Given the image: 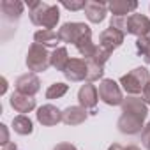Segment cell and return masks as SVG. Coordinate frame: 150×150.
<instances>
[{
  "label": "cell",
  "instance_id": "6da1fadb",
  "mask_svg": "<svg viewBox=\"0 0 150 150\" xmlns=\"http://www.w3.org/2000/svg\"><path fill=\"white\" fill-rule=\"evenodd\" d=\"M60 20L58 6H50L44 2H39L37 7L30 11V21L37 27H42V30H53Z\"/></svg>",
  "mask_w": 150,
  "mask_h": 150
},
{
  "label": "cell",
  "instance_id": "7a4b0ae2",
  "mask_svg": "<svg viewBox=\"0 0 150 150\" xmlns=\"http://www.w3.org/2000/svg\"><path fill=\"white\" fill-rule=\"evenodd\" d=\"M148 81H150V72L146 67H136L120 78V85L129 96L143 94Z\"/></svg>",
  "mask_w": 150,
  "mask_h": 150
},
{
  "label": "cell",
  "instance_id": "3957f363",
  "mask_svg": "<svg viewBox=\"0 0 150 150\" xmlns=\"http://www.w3.org/2000/svg\"><path fill=\"white\" fill-rule=\"evenodd\" d=\"M50 58H51V55L46 51V48L41 46V44H37V42H34L28 48V53H27V60L25 62H27L28 71H32V72H44L51 65Z\"/></svg>",
  "mask_w": 150,
  "mask_h": 150
},
{
  "label": "cell",
  "instance_id": "277c9868",
  "mask_svg": "<svg viewBox=\"0 0 150 150\" xmlns=\"http://www.w3.org/2000/svg\"><path fill=\"white\" fill-rule=\"evenodd\" d=\"M99 99L108 104V106H118L124 103V96H122V88L117 81L110 80V78H104L101 83H99Z\"/></svg>",
  "mask_w": 150,
  "mask_h": 150
},
{
  "label": "cell",
  "instance_id": "5b68a950",
  "mask_svg": "<svg viewBox=\"0 0 150 150\" xmlns=\"http://www.w3.org/2000/svg\"><path fill=\"white\" fill-rule=\"evenodd\" d=\"M88 30H90V27L85 25V23H80V21H69V23H64V25L58 28V37H60L62 42L76 44Z\"/></svg>",
  "mask_w": 150,
  "mask_h": 150
},
{
  "label": "cell",
  "instance_id": "8992f818",
  "mask_svg": "<svg viewBox=\"0 0 150 150\" xmlns=\"http://www.w3.org/2000/svg\"><path fill=\"white\" fill-rule=\"evenodd\" d=\"M78 101H80L81 108H85L90 113H96V106H97V101H99L97 87L94 83H90V81L81 85V88L78 90Z\"/></svg>",
  "mask_w": 150,
  "mask_h": 150
},
{
  "label": "cell",
  "instance_id": "52a82bcc",
  "mask_svg": "<svg viewBox=\"0 0 150 150\" xmlns=\"http://www.w3.org/2000/svg\"><path fill=\"white\" fill-rule=\"evenodd\" d=\"M127 34L139 37H148L150 35V18H146L145 14L134 13L131 16H127Z\"/></svg>",
  "mask_w": 150,
  "mask_h": 150
},
{
  "label": "cell",
  "instance_id": "ba28073f",
  "mask_svg": "<svg viewBox=\"0 0 150 150\" xmlns=\"http://www.w3.org/2000/svg\"><path fill=\"white\" fill-rule=\"evenodd\" d=\"M64 76L69 81H83L88 76V62L85 58H71L65 71H64Z\"/></svg>",
  "mask_w": 150,
  "mask_h": 150
},
{
  "label": "cell",
  "instance_id": "9c48e42d",
  "mask_svg": "<svg viewBox=\"0 0 150 150\" xmlns=\"http://www.w3.org/2000/svg\"><path fill=\"white\" fill-rule=\"evenodd\" d=\"M14 87H16V92L34 97L41 90V80L37 78L35 72H25V74H21V76L16 80Z\"/></svg>",
  "mask_w": 150,
  "mask_h": 150
},
{
  "label": "cell",
  "instance_id": "30bf717a",
  "mask_svg": "<svg viewBox=\"0 0 150 150\" xmlns=\"http://www.w3.org/2000/svg\"><path fill=\"white\" fill-rule=\"evenodd\" d=\"M143 122H145V118H141V117H136L131 113H122L117 122V127L122 134H138L143 131Z\"/></svg>",
  "mask_w": 150,
  "mask_h": 150
},
{
  "label": "cell",
  "instance_id": "8fae6325",
  "mask_svg": "<svg viewBox=\"0 0 150 150\" xmlns=\"http://www.w3.org/2000/svg\"><path fill=\"white\" fill-rule=\"evenodd\" d=\"M120 106H122V113H131V115H136V117H141V118H146V115H148L146 103L141 97H136V96L124 97V103Z\"/></svg>",
  "mask_w": 150,
  "mask_h": 150
},
{
  "label": "cell",
  "instance_id": "7c38bea8",
  "mask_svg": "<svg viewBox=\"0 0 150 150\" xmlns=\"http://www.w3.org/2000/svg\"><path fill=\"white\" fill-rule=\"evenodd\" d=\"M35 115H37V122L46 127H51V125H57L58 122H62V111L53 104L41 106Z\"/></svg>",
  "mask_w": 150,
  "mask_h": 150
},
{
  "label": "cell",
  "instance_id": "4fadbf2b",
  "mask_svg": "<svg viewBox=\"0 0 150 150\" xmlns=\"http://www.w3.org/2000/svg\"><path fill=\"white\" fill-rule=\"evenodd\" d=\"M124 39H125V34H124V32H120V30L110 27V28H106V30L101 32V35H99V44L113 51V50H117V48H120V46L124 44Z\"/></svg>",
  "mask_w": 150,
  "mask_h": 150
},
{
  "label": "cell",
  "instance_id": "5bb4252c",
  "mask_svg": "<svg viewBox=\"0 0 150 150\" xmlns=\"http://www.w3.org/2000/svg\"><path fill=\"white\" fill-rule=\"evenodd\" d=\"M9 104L14 111L18 113H30L34 108H35V99L30 97V96H25V94H20V92H13L11 97H9Z\"/></svg>",
  "mask_w": 150,
  "mask_h": 150
},
{
  "label": "cell",
  "instance_id": "9a60e30c",
  "mask_svg": "<svg viewBox=\"0 0 150 150\" xmlns=\"http://www.w3.org/2000/svg\"><path fill=\"white\" fill-rule=\"evenodd\" d=\"M85 14H87V20L90 23H101L108 14V4L96 2V0H87Z\"/></svg>",
  "mask_w": 150,
  "mask_h": 150
},
{
  "label": "cell",
  "instance_id": "2e32d148",
  "mask_svg": "<svg viewBox=\"0 0 150 150\" xmlns=\"http://www.w3.org/2000/svg\"><path fill=\"white\" fill-rule=\"evenodd\" d=\"M88 111L81 106H69L62 111V122L67 125H80L87 120Z\"/></svg>",
  "mask_w": 150,
  "mask_h": 150
},
{
  "label": "cell",
  "instance_id": "e0dca14e",
  "mask_svg": "<svg viewBox=\"0 0 150 150\" xmlns=\"http://www.w3.org/2000/svg\"><path fill=\"white\" fill-rule=\"evenodd\" d=\"M23 7L25 4L20 0H2L0 2V11H2L4 18L9 21H18L20 16L23 14Z\"/></svg>",
  "mask_w": 150,
  "mask_h": 150
},
{
  "label": "cell",
  "instance_id": "ac0fdd59",
  "mask_svg": "<svg viewBox=\"0 0 150 150\" xmlns=\"http://www.w3.org/2000/svg\"><path fill=\"white\" fill-rule=\"evenodd\" d=\"M136 7H138L136 0H111L108 4V9L111 11V14L113 16H122V18H125Z\"/></svg>",
  "mask_w": 150,
  "mask_h": 150
},
{
  "label": "cell",
  "instance_id": "d6986e66",
  "mask_svg": "<svg viewBox=\"0 0 150 150\" xmlns=\"http://www.w3.org/2000/svg\"><path fill=\"white\" fill-rule=\"evenodd\" d=\"M34 41L37 42V44H41V46H44V48H53V50H57L58 46V42H60V37H58V32H55V30H37L35 34H34Z\"/></svg>",
  "mask_w": 150,
  "mask_h": 150
},
{
  "label": "cell",
  "instance_id": "ffe728a7",
  "mask_svg": "<svg viewBox=\"0 0 150 150\" xmlns=\"http://www.w3.org/2000/svg\"><path fill=\"white\" fill-rule=\"evenodd\" d=\"M74 46H76V50L81 53V57H85V60H90L94 57L96 50H97V44H94V41H92V30H88Z\"/></svg>",
  "mask_w": 150,
  "mask_h": 150
},
{
  "label": "cell",
  "instance_id": "44dd1931",
  "mask_svg": "<svg viewBox=\"0 0 150 150\" xmlns=\"http://www.w3.org/2000/svg\"><path fill=\"white\" fill-rule=\"evenodd\" d=\"M69 60H71V58H69V55H67V48L58 46L57 50L51 51V58H50V62H51V65H53L57 71L64 72L65 67H67V64H69Z\"/></svg>",
  "mask_w": 150,
  "mask_h": 150
},
{
  "label": "cell",
  "instance_id": "7402d4cb",
  "mask_svg": "<svg viewBox=\"0 0 150 150\" xmlns=\"http://www.w3.org/2000/svg\"><path fill=\"white\" fill-rule=\"evenodd\" d=\"M13 129L20 136H28L34 132V124L27 115H18L13 118Z\"/></svg>",
  "mask_w": 150,
  "mask_h": 150
},
{
  "label": "cell",
  "instance_id": "603a6c76",
  "mask_svg": "<svg viewBox=\"0 0 150 150\" xmlns=\"http://www.w3.org/2000/svg\"><path fill=\"white\" fill-rule=\"evenodd\" d=\"M67 90H69V85H65V83H62V81H57V83H53V85L48 87V90H46V99H60L62 96L67 94Z\"/></svg>",
  "mask_w": 150,
  "mask_h": 150
},
{
  "label": "cell",
  "instance_id": "cb8c5ba5",
  "mask_svg": "<svg viewBox=\"0 0 150 150\" xmlns=\"http://www.w3.org/2000/svg\"><path fill=\"white\" fill-rule=\"evenodd\" d=\"M88 62V76H87V81H97L101 80L103 81V76H104V65H99L96 64L94 60H87Z\"/></svg>",
  "mask_w": 150,
  "mask_h": 150
},
{
  "label": "cell",
  "instance_id": "d4e9b609",
  "mask_svg": "<svg viewBox=\"0 0 150 150\" xmlns=\"http://www.w3.org/2000/svg\"><path fill=\"white\" fill-rule=\"evenodd\" d=\"M136 50H138V53L145 58V62L150 64V39H148V37H139V39H136Z\"/></svg>",
  "mask_w": 150,
  "mask_h": 150
},
{
  "label": "cell",
  "instance_id": "484cf974",
  "mask_svg": "<svg viewBox=\"0 0 150 150\" xmlns=\"http://www.w3.org/2000/svg\"><path fill=\"white\" fill-rule=\"evenodd\" d=\"M111 50H108V48H104V46H101V44H97V50H96V53H94V57L90 58V60H94L96 64H99V65H104L108 60H110V57H111Z\"/></svg>",
  "mask_w": 150,
  "mask_h": 150
},
{
  "label": "cell",
  "instance_id": "4316f807",
  "mask_svg": "<svg viewBox=\"0 0 150 150\" xmlns=\"http://www.w3.org/2000/svg\"><path fill=\"white\" fill-rule=\"evenodd\" d=\"M110 27L127 34V16L122 18V16H111V21H110Z\"/></svg>",
  "mask_w": 150,
  "mask_h": 150
},
{
  "label": "cell",
  "instance_id": "83f0119b",
  "mask_svg": "<svg viewBox=\"0 0 150 150\" xmlns=\"http://www.w3.org/2000/svg\"><path fill=\"white\" fill-rule=\"evenodd\" d=\"M62 6L65 9H69V11H81V9H85L87 2H85V0H74V2H67V0H64Z\"/></svg>",
  "mask_w": 150,
  "mask_h": 150
},
{
  "label": "cell",
  "instance_id": "f1b7e54d",
  "mask_svg": "<svg viewBox=\"0 0 150 150\" xmlns=\"http://www.w3.org/2000/svg\"><path fill=\"white\" fill-rule=\"evenodd\" d=\"M141 145L146 148V150H150V122L143 127V131H141Z\"/></svg>",
  "mask_w": 150,
  "mask_h": 150
},
{
  "label": "cell",
  "instance_id": "f546056e",
  "mask_svg": "<svg viewBox=\"0 0 150 150\" xmlns=\"http://www.w3.org/2000/svg\"><path fill=\"white\" fill-rule=\"evenodd\" d=\"M108 150H141V148L138 145H127V146H124L120 143H113V145L108 146Z\"/></svg>",
  "mask_w": 150,
  "mask_h": 150
},
{
  "label": "cell",
  "instance_id": "4dcf8cb0",
  "mask_svg": "<svg viewBox=\"0 0 150 150\" xmlns=\"http://www.w3.org/2000/svg\"><path fill=\"white\" fill-rule=\"evenodd\" d=\"M0 132H2V139H0L2 146L7 145V143H11V141H9V132H7V125H6V124H0Z\"/></svg>",
  "mask_w": 150,
  "mask_h": 150
},
{
  "label": "cell",
  "instance_id": "1f68e13d",
  "mask_svg": "<svg viewBox=\"0 0 150 150\" xmlns=\"http://www.w3.org/2000/svg\"><path fill=\"white\" fill-rule=\"evenodd\" d=\"M53 150H78L76 146H74L72 143H67V141H62V143H58V145H55V148Z\"/></svg>",
  "mask_w": 150,
  "mask_h": 150
},
{
  "label": "cell",
  "instance_id": "d6a6232c",
  "mask_svg": "<svg viewBox=\"0 0 150 150\" xmlns=\"http://www.w3.org/2000/svg\"><path fill=\"white\" fill-rule=\"evenodd\" d=\"M143 101L146 103V106H150V81L146 83V87L143 90Z\"/></svg>",
  "mask_w": 150,
  "mask_h": 150
},
{
  "label": "cell",
  "instance_id": "836d02e7",
  "mask_svg": "<svg viewBox=\"0 0 150 150\" xmlns=\"http://www.w3.org/2000/svg\"><path fill=\"white\" fill-rule=\"evenodd\" d=\"M2 150H20V148L16 146V143H13V141H11V143L4 145V146H2Z\"/></svg>",
  "mask_w": 150,
  "mask_h": 150
},
{
  "label": "cell",
  "instance_id": "e575fe53",
  "mask_svg": "<svg viewBox=\"0 0 150 150\" xmlns=\"http://www.w3.org/2000/svg\"><path fill=\"white\" fill-rule=\"evenodd\" d=\"M6 92H7V80L2 78V88H0V96H4Z\"/></svg>",
  "mask_w": 150,
  "mask_h": 150
},
{
  "label": "cell",
  "instance_id": "d590c367",
  "mask_svg": "<svg viewBox=\"0 0 150 150\" xmlns=\"http://www.w3.org/2000/svg\"><path fill=\"white\" fill-rule=\"evenodd\" d=\"M148 39H150V35H148Z\"/></svg>",
  "mask_w": 150,
  "mask_h": 150
}]
</instances>
